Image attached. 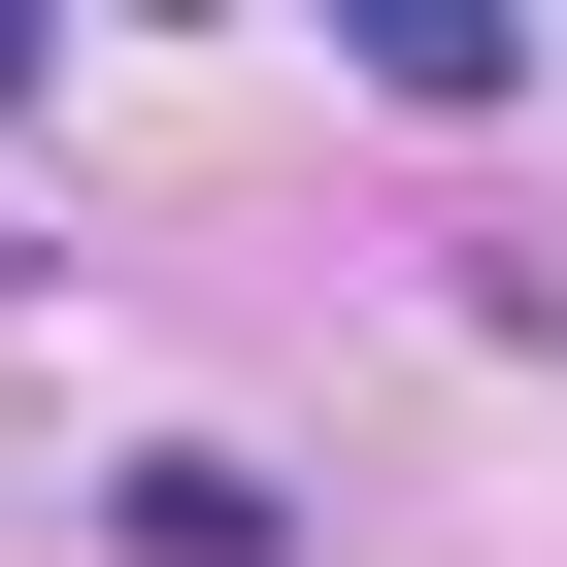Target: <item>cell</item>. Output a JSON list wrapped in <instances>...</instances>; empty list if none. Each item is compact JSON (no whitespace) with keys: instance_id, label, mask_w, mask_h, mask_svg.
Instances as JSON below:
<instances>
[{"instance_id":"cell-1","label":"cell","mask_w":567,"mask_h":567,"mask_svg":"<svg viewBox=\"0 0 567 567\" xmlns=\"http://www.w3.org/2000/svg\"><path fill=\"white\" fill-rule=\"evenodd\" d=\"M101 567H301V501H267L234 434H134L101 467Z\"/></svg>"}]
</instances>
